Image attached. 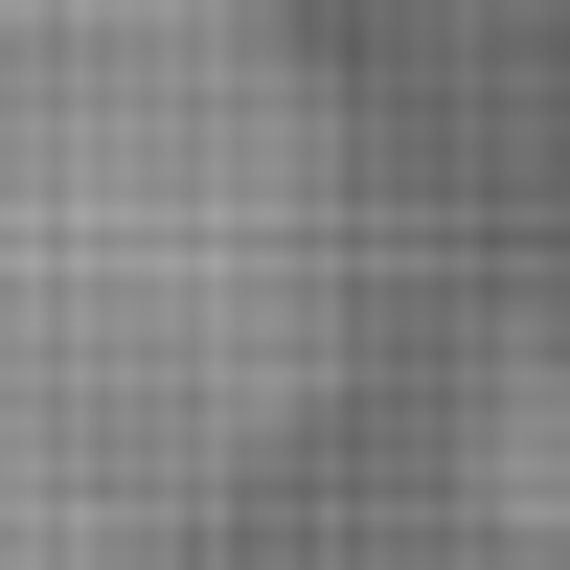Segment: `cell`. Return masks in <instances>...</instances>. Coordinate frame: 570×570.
<instances>
[{
    "mask_svg": "<svg viewBox=\"0 0 570 570\" xmlns=\"http://www.w3.org/2000/svg\"><path fill=\"white\" fill-rule=\"evenodd\" d=\"M320 160L228 0H0V570H137L274 434Z\"/></svg>",
    "mask_w": 570,
    "mask_h": 570,
    "instance_id": "6da1fadb",
    "label": "cell"
}]
</instances>
